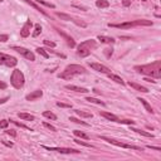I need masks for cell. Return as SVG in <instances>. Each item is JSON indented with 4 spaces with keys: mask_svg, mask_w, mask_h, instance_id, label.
Segmentation results:
<instances>
[{
    "mask_svg": "<svg viewBox=\"0 0 161 161\" xmlns=\"http://www.w3.org/2000/svg\"><path fill=\"white\" fill-rule=\"evenodd\" d=\"M66 88H67V90H71V91H74V92H79V93H87V92H88L87 88L77 87V86H73V84H67Z\"/></svg>",
    "mask_w": 161,
    "mask_h": 161,
    "instance_id": "cell-15",
    "label": "cell"
},
{
    "mask_svg": "<svg viewBox=\"0 0 161 161\" xmlns=\"http://www.w3.org/2000/svg\"><path fill=\"white\" fill-rule=\"evenodd\" d=\"M84 73H86L84 67L78 66V64H69V66H67L66 69L59 74V78L71 79V78H73L76 74H84Z\"/></svg>",
    "mask_w": 161,
    "mask_h": 161,
    "instance_id": "cell-2",
    "label": "cell"
},
{
    "mask_svg": "<svg viewBox=\"0 0 161 161\" xmlns=\"http://www.w3.org/2000/svg\"><path fill=\"white\" fill-rule=\"evenodd\" d=\"M76 144H78V145H82V146H86V147H93V145H91V144H87V142H84V141H80V140H73Z\"/></svg>",
    "mask_w": 161,
    "mask_h": 161,
    "instance_id": "cell-33",
    "label": "cell"
},
{
    "mask_svg": "<svg viewBox=\"0 0 161 161\" xmlns=\"http://www.w3.org/2000/svg\"><path fill=\"white\" fill-rule=\"evenodd\" d=\"M96 5L98 8H108L110 3L107 1V0H97V1H96Z\"/></svg>",
    "mask_w": 161,
    "mask_h": 161,
    "instance_id": "cell-25",
    "label": "cell"
},
{
    "mask_svg": "<svg viewBox=\"0 0 161 161\" xmlns=\"http://www.w3.org/2000/svg\"><path fill=\"white\" fill-rule=\"evenodd\" d=\"M8 125H9V121H6V120L0 121V127H1V128H6Z\"/></svg>",
    "mask_w": 161,
    "mask_h": 161,
    "instance_id": "cell-37",
    "label": "cell"
},
{
    "mask_svg": "<svg viewBox=\"0 0 161 161\" xmlns=\"http://www.w3.org/2000/svg\"><path fill=\"white\" fill-rule=\"evenodd\" d=\"M32 26H33V23L30 22V20H26L25 24L23 25V28H22V30H20V35H22L23 38L29 37L30 30H32Z\"/></svg>",
    "mask_w": 161,
    "mask_h": 161,
    "instance_id": "cell-10",
    "label": "cell"
},
{
    "mask_svg": "<svg viewBox=\"0 0 161 161\" xmlns=\"http://www.w3.org/2000/svg\"><path fill=\"white\" fill-rule=\"evenodd\" d=\"M43 116L47 117V118H51V120H57V116L54 113L49 112V111H45V112H43Z\"/></svg>",
    "mask_w": 161,
    "mask_h": 161,
    "instance_id": "cell-29",
    "label": "cell"
},
{
    "mask_svg": "<svg viewBox=\"0 0 161 161\" xmlns=\"http://www.w3.org/2000/svg\"><path fill=\"white\" fill-rule=\"evenodd\" d=\"M90 67L92 69L97 71V72H101V73H105V74H108L111 73V71L107 68L106 66H103V64H99V63H90Z\"/></svg>",
    "mask_w": 161,
    "mask_h": 161,
    "instance_id": "cell-9",
    "label": "cell"
},
{
    "mask_svg": "<svg viewBox=\"0 0 161 161\" xmlns=\"http://www.w3.org/2000/svg\"><path fill=\"white\" fill-rule=\"evenodd\" d=\"M1 1H3V0H0V3H1Z\"/></svg>",
    "mask_w": 161,
    "mask_h": 161,
    "instance_id": "cell-49",
    "label": "cell"
},
{
    "mask_svg": "<svg viewBox=\"0 0 161 161\" xmlns=\"http://www.w3.org/2000/svg\"><path fill=\"white\" fill-rule=\"evenodd\" d=\"M43 43L45 44V45H48V47H52V48H54L56 47V43L54 42H49V40H44Z\"/></svg>",
    "mask_w": 161,
    "mask_h": 161,
    "instance_id": "cell-39",
    "label": "cell"
},
{
    "mask_svg": "<svg viewBox=\"0 0 161 161\" xmlns=\"http://www.w3.org/2000/svg\"><path fill=\"white\" fill-rule=\"evenodd\" d=\"M147 147L149 149H152V150H156V151H161V149L160 147H156V146H150V145H149Z\"/></svg>",
    "mask_w": 161,
    "mask_h": 161,
    "instance_id": "cell-44",
    "label": "cell"
},
{
    "mask_svg": "<svg viewBox=\"0 0 161 161\" xmlns=\"http://www.w3.org/2000/svg\"><path fill=\"white\" fill-rule=\"evenodd\" d=\"M130 4H131V0H124V5L125 6H130Z\"/></svg>",
    "mask_w": 161,
    "mask_h": 161,
    "instance_id": "cell-45",
    "label": "cell"
},
{
    "mask_svg": "<svg viewBox=\"0 0 161 161\" xmlns=\"http://www.w3.org/2000/svg\"><path fill=\"white\" fill-rule=\"evenodd\" d=\"M3 144H4V145H6V146H9V147L13 146V144H11V142H5V141H3Z\"/></svg>",
    "mask_w": 161,
    "mask_h": 161,
    "instance_id": "cell-46",
    "label": "cell"
},
{
    "mask_svg": "<svg viewBox=\"0 0 161 161\" xmlns=\"http://www.w3.org/2000/svg\"><path fill=\"white\" fill-rule=\"evenodd\" d=\"M76 113H77L79 117H84V118H90V117H92V113H90V112H84V111H80V110H76Z\"/></svg>",
    "mask_w": 161,
    "mask_h": 161,
    "instance_id": "cell-23",
    "label": "cell"
},
{
    "mask_svg": "<svg viewBox=\"0 0 161 161\" xmlns=\"http://www.w3.org/2000/svg\"><path fill=\"white\" fill-rule=\"evenodd\" d=\"M128 86L130 87H132V88H135L136 91H140V92H144V93H147L149 90L146 87H144V86H141V84H137L135 82H128Z\"/></svg>",
    "mask_w": 161,
    "mask_h": 161,
    "instance_id": "cell-16",
    "label": "cell"
},
{
    "mask_svg": "<svg viewBox=\"0 0 161 161\" xmlns=\"http://www.w3.org/2000/svg\"><path fill=\"white\" fill-rule=\"evenodd\" d=\"M40 32H42V26H40L39 24H37L35 28H34V32H33V37H34V38L38 37V35L40 34Z\"/></svg>",
    "mask_w": 161,
    "mask_h": 161,
    "instance_id": "cell-30",
    "label": "cell"
},
{
    "mask_svg": "<svg viewBox=\"0 0 161 161\" xmlns=\"http://www.w3.org/2000/svg\"><path fill=\"white\" fill-rule=\"evenodd\" d=\"M57 32H58V34H59V35H60V37H63V38H64V40H66V42H67V44H68V45H69V47H71V48H73V47H74V45H76V43H74V40H73V38H71L69 35H68V34H66V33H64V32H63V30H60V29H57Z\"/></svg>",
    "mask_w": 161,
    "mask_h": 161,
    "instance_id": "cell-12",
    "label": "cell"
},
{
    "mask_svg": "<svg viewBox=\"0 0 161 161\" xmlns=\"http://www.w3.org/2000/svg\"><path fill=\"white\" fill-rule=\"evenodd\" d=\"M11 49H13V51H17L19 54H22L23 57H25L26 59L35 60V56H34V53L28 51V49H25V48H23V47H15V45H14V47H11Z\"/></svg>",
    "mask_w": 161,
    "mask_h": 161,
    "instance_id": "cell-7",
    "label": "cell"
},
{
    "mask_svg": "<svg viewBox=\"0 0 161 161\" xmlns=\"http://www.w3.org/2000/svg\"><path fill=\"white\" fill-rule=\"evenodd\" d=\"M97 48V43H96V40L93 39H88V40H84L79 45H78V56L82 57V58H84V57L90 56L91 52L93 51V49Z\"/></svg>",
    "mask_w": 161,
    "mask_h": 161,
    "instance_id": "cell-3",
    "label": "cell"
},
{
    "mask_svg": "<svg viewBox=\"0 0 161 161\" xmlns=\"http://www.w3.org/2000/svg\"><path fill=\"white\" fill-rule=\"evenodd\" d=\"M43 126H44V127H47L48 130H51V131H56L54 126H52L51 124H48V122H43Z\"/></svg>",
    "mask_w": 161,
    "mask_h": 161,
    "instance_id": "cell-36",
    "label": "cell"
},
{
    "mask_svg": "<svg viewBox=\"0 0 161 161\" xmlns=\"http://www.w3.org/2000/svg\"><path fill=\"white\" fill-rule=\"evenodd\" d=\"M18 116L22 118V120H26V121H34V116L33 115H29V113H24V112H22V113H18Z\"/></svg>",
    "mask_w": 161,
    "mask_h": 161,
    "instance_id": "cell-18",
    "label": "cell"
},
{
    "mask_svg": "<svg viewBox=\"0 0 161 161\" xmlns=\"http://www.w3.org/2000/svg\"><path fill=\"white\" fill-rule=\"evenodd\" d=\"M102 140L107 141V142L115 145V146H118V147H124V149H132V150H142L141 147L139 146H135V145H130V144H125V142H120L117 140H113V139H110V137H106V136H102L101 137Z\"/></svg>",
    "mask_w": 161,
    "mask_h": 161,
    "instance_id": "cell-5",
    "label": "cell"
},
{
    "mask_svg": "<svg viewBox=\"0 0 161 161\" xmlns=\"http://www.w3.org/2000/svg\"><path fill=\"white\" fill-rule=\"evenodd\" d=\"M24 1H25V3H28V4H29V5H30V6H33V8H34V9H37L38 11H40V13H42V14L47 15V13H45V11H44L43 9H42V8H39V6H38V5H37V4H34L33 1H30V0H24Z\"/></svg>",
    "mask_w": 161,
    "mask_h": 161,
    "instance_id": "cell-21",
    "label": "cell"
},
{
    "mask_svg": "<svg viewBox=\"0 0 161 161\" xmlns=\"http://www.w3.org/2000/svg\"><path fill=\"white\" fill-rule=\"evenodd\" d=\"M108 78H110V79H112V80H115V82H116V83L125 84L124 79H122V78H120V77H118V76H116V74H111V73H108Z\"/></svg>",
    "mask_w": 161,
    "mask_h": 161,
    "instance_id": "cell-19",
    "label": "cell"
},
{
    "mask_svg": "<svg viewBox=\"0 0 161 161\" xmlns=\"http://www.w3.org/2000/svg\"><path fill=\"white\" fill-rule=\"evenodd\" d=\"M98 40H101L102 43H108V44H112L115 43V39L111 37H105V35H98Z\"/></svg>",
    "mask_w": 161,
    "mask_h": 161,
    "instance_id": "cell-17",
    "label": "cell"
},
{
    "mask_svg": "<svg viewBox=\"0 0 161 161\" xmlns=\"http://www.w3.org/2000/svg\"><path fill=\"white\" fill-rule=\"evenodd\" d=\"M142 1H147V0H142Z\"/></svg>",
    "mask_w": 161,
    "mask_h": 161,
    "instance_id": "cell-48",
    "label": "cell"
},
{
    "mask_svg": "<svg viewBox=\"0 0 161 161\" xmlns=\"http://www.w3.org/2000/svg\"><path fill=\"white\" fill-rule=\"evenodd\" d=\"M6 101H8V97L1 98V99H0V103H4V102H6Z\"/></svg>",
    "mask_w": 161,
    "mask_h": 161,
    "instance_id": "cell-47",
    "label": "cell"
},
{
    "mask_svg": "<svg viewBox=\"0 0 161 161\" xmlns=\"http://www.w3.org/2000/svg\"><path fill=\"white\" fill-rule=\"evenodd\" d=\"M42 96H43V92H42L40 90H37V91H34L32 92V93H29V94H26V101H35V99L38 98H40Z\"/></svg>",
    "mask_w": 161,
    "mask_h": 161,
    "instance_id": "cell-13",
    "label": "cell"
},
{
    "mask_svg": "<svg viewBox=\"0 0 161 161\" xmlns=\"http://www.w3.org/2000/svg\"><path fill=\"white\" fill-rule=\"evenodd\" d=\"M57 106L62 107V108H71L72 105H68V103H62V102H57Z\"/></svg>",
    "mask_w": 161,
    "mask_h": 161,
    "instance_id": "cell-35",
    "label": "cell"
},
{
    "mask_svg": "<svg viewBox=\"0 0 161 161\" xmlns=\"http://www.w3.org/2000/svg\"><path fill=\"white\" fill-rule=\"evenodd\" d=\"M69 120H71L72 122H76V124H80V125H83V126H90V125L87 124V122L80 121V120H78V118H74V117H69Z\"/></svg>",
    "mask_w": 161,
    "mask_h": 161,
    "instance_id": "cell-32",
    "label": "cell"
},
{
    "mask_svg": "<svg viewBox=\"0 0 161 161\" xmlns=\"http://www.w3.org/2000/svg\"><path fill=\"white\" fill-rule=\"evenodd\" d=\"M37 53H38V54H40L42 57H44V58H49V54L45 52V49H43V48H37Z\"/></svg>",
    "mask_w": 161,
    "mask_h": 161,
    "instance_id": "cell-28",
    "label": "cell"
},
{
    "mask_svg": "<svg viewBox=\"0 0 161 161\" xmlns=\"http://www.w3.org/2000/svg\"><path fill=\"white\" fill-rule=\"evenodd\" d=\"M131 131H135V132H137V133H140V135H142V136H146V137H154V135L152 133H150V132H146V131H141V130H137V128H131Z\"/></svg>",
    "mask_w": 161,
    "mask_h": 161,
    "instance_id": "cell-26",
    "label": "cell"
},
{
    "mask_svg": "<svg viewBox=\"0 0 161 161\" xmlns=\"http://www.w3.org/2000/svg\"><path fill=\"white\" fill-rule=\"evenodd\" d=\"M86 101H88V102H91V103H96V105H101V106H106V103H105V102L99 101V99H97V98H93V97H87V98H86Z\"/></svg>",
    "mask_w": 161,
    "mask_h": 161,
    "instance_id": "cell-22",
    "label": "cell"
},
{
    "mask_svg": "<svg viewBox=\"0 0 161 161\" xmlns=\"http://www.w3.org/2000/svg\"><path fill=\"white\" fill-rule=\"evenodd\" d=\"M0 64H4L6 67H15L18 64V60L15 57L5 54V53H0Z\"/></svg>",
    "mask_w": 161,
    "mask_h": 161,
    "instance_id": "cell-6",
    "label": "cell"
},
{
    "mask_svg": "<svg viewBox=\"0 0 161 161\" xmlns=\"http://www.w3.org/2000/svg\"><path fill=\"white\" fill-rule=\"evenodd\" d=\"M10 122H13L14 125H17V126H19V127H22V128H26V130H30L28 126H25L24 124H20V122H17V121H13V120H10ZM30 131H32V130H30Z\"/></svg>",
    "mask_w": 161,
    "mask_h": 161,
    "instance_id": "cell-34",
    "label": "cell"
},
{
    "mask_svg": "<svg viewBox=\"0 0 161 161\" xmlns=\"http://www.w3.org/2000/svg\"><path fill=\"white\" fill-rule=\"evenodd\" d=\"M37 3H39V4H43V5H45V6H48V8H52V9H54L56 8V5L54 4H51V3H47L45 0H35Z\"/></svg>",
    "mask_w": 161,
    "mask_h": 161,
    "instance_id": "cell-31",
    "label": "cell"
},
{
    "mask_svg": "<svg viewBox=\"0 0 161 161\" xmlns=\"http://www.w3.org/2000/svg\"><path fill=\"white\" fill-rule=\"evenodd\" d=\"M139 101H140L141 103H142V105L145 106V108H146V110H147L150 113H152V112H154V111H152V107L150 106V103H149V102L146 101V99H144V98H139Z\"/></svg>",
    "mask_w": 161,
    "mask_h": 161,
    "instance_id": "cell-20",
    "label": "cell"
},
{
    "mask_svg": "<svg viewBox=\"0 0 161 161\" xmlns=\"http://www.w3.org/2000/svg\"><path fill=\"white\" fill-rule=\"evenodd\" d=\"M43 149L48 151H57L60 154H79L80 151L74 150V149H68V147H49V146H43Z\"/></svg>",
    "mask_w": 161,
    "mask_h": 161,
    "instance_id": "cell-8",
    "label": "cell"
},
{
    "mask_svg": "<svg viewBox=\"0 0 161 161\" xmlns=\"http://www.w3.org/2000/svg\"><path fill=\"white\" fill-rule=\"evenodd\" d=\"M24 82H25V78H24L23 72L19 69H14L13 73H11V77H10L11 86L14 88H17V90H19V88H22L24 86Z\"/></svg>",
    "mask_w": 161,
    "mask_h": 161,
    "instance_id": "cell-4",
    "label": "cell"
},
{
    "mask_svg": "<svg viewBox=\"0 0 161 161\" xmlns=\"http://www.w3.org/2000/svg\"><path fill=\"white\" fill-rule=\"evenodd\" d=\"M108 26L111 28H118V29H130L132 26H136L135 22H126V23H121V24H108Z\"/></svg>",
    "mask_w": 161,
    "mask_h": 161,
    "instance_id": "cell-11",
    "label": "cell"
},
{
    "mask_svg": "<svg viewBox=\"0 0 161 161\" xmlns=\"http://www.w3.org/2000/svg\"><path fill=\"white\" fill-rule=\"evenodd\" d=\"M8 39H9L8 34H0V42H6Z\"/></svg>",
    "mask_w": 161,
    "mask_h": 161,
    "instance_id": "cell-40",
    "label": "cell"
},
{
    "mask_svg": "<svg viewBox=\"0 0 161 161\" xmlns=\"http://www.w3.org/2000/svg\"><path fill=\"white\" fill-rule=\"evenodd\" d=\"M105 54L107 57H111L112 56V49H105Z\"/></svg>",
    "mask_w": 161,
    "mask_h": 161,
    "instance_id": "cell-42",
    "label": "cell"
},
{
    "mask_svg": "<svg viewBox=\"0 0 161 161\" xmlns=\"http://www.w3.org/2000/svg\"><path fill=\"white\" fill-rule=\"evenodd\" d=\"M74 135L77 137H80V139H84V140H88L90 139V136L87 135V133H84L82 131H78V130H74Z\"/></svg>",
    "mask_w": 161,
    "mask_h": 161,
    "instance_id": "cell-27",
    "label": "cell"
},
{
    "mask_svg": "<svg viewBox=\"0 0 161 161\" xmlns=\"http://www.w3.org/2000/svg\"><path fill=\"white\" fill-rule=\"evenodd\" d=\"M5 133H6V135H10V136H13V137H15V136H17V132H15L14 130H6V131H5Z\"/></svg>",
    "mask_w": 161,
    "mask_h": 161,
    "instance_id": "cell-41",
    "label": "cell"
},
{
    "mask_svg": "<svg viewBox=\"0 0 161 161\" xmlns=\"http://www.w3.org/2000/svg\"><path fill=\"white\" fill-rule=\"evenodd\" d=\"M56 15L60 19H63V20H68V22H72L73 20V18L71 17V15H67V14H63V13H56Z\"/></svg>",
    "mask_w": 161,
    "mask_h": 161,
    "instance_id": "cell-24",
    "label": "cell"
},
{
    "mask_svg": "<svg viewBox=\"0 0 161 161\" xmlns=\"http://www.w3.org/2000/svg\"><path fill=\"white\" fill-rule=\"evenodd\" d=\"M135 71L139 72V73H142V74L151 76V77H154V78H160L161 77V62L158 60V62H155L152 64L136 66Z\"/></svg>",
    "mask_w": 161,
    "mask_h": 161,
    "instance_id": "cell-1",
    "label": "cell"
},
{
    "mask_svg": "<svg viewBox=\"0 0 161 161\" xmlns=\"http://www.w3.org/2000/svg\"><path fill=\"white\" fill-rule=\"evenodd\" d=\"M99 115H101V116H103L105 118H107V120H110V121L120 122V118H118L116 115H113V113H110V112H99Z\"/></svg>",
    "mask_w": 161,
    "mask_h": 161,
    "instance_id": "cell-14",
    "label": "cell"
},
{
    "mask_svg": "<svg viewBox=\"0 0 161 161\" xmlns=\"http://www.w3.org/2000/svg\"><path fill=\"white\" fill-rule=\"evenodd\" d=\"M118 124H126V125H133L135 121H131V120H120Z\"/></svg>",
    "mask_w": 161,
    "mask_h": 161,
    "instance_id": "cell-38",
    "label": "cell"
},
{
    "mask_svg": "<svg viewBox=\"0 0 161 161\" xmlns=\"http://www.w3.org/2000/svg\"><path fill=\"white\" fill-rule=\"evenodd\" d=\"M8 86H6V83H4V82H1V80H0V90H5Z\"/></svg>",
    "mask_w": 161,
    "mask_h": 161,
    "instance_id": "cell-43",
    "label": "cell"
}]
</instances>
